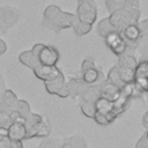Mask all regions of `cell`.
<instances>
[{"mask_svg":"<svg viewBox=\"0 0 148 148\" xmlns=\"http://www.w3.org/2000/svg\"><path fill=\"white\" fill-rule=\"evenodd\" d=\"M76 20V15L67 12H62L58 6L50 5L43 12L42 24L56 32H59L62 29L72 28Z\"/></svg>","mask_w":148,"mask_h":148,"instance_id":"1","label":"cell"},{"mask_svg":"<svg viewBox=\"0 0 148 148\" xmlns=\"http://www.w3.org/2000/svg\"><path fill=\"white\" fill-rule=\"evenodd\" d=\"M140 17L139 1L138 0H127L125 6L110 15L109 20L117 32L121 34L123 30L132 24H138Z\"/></svg>","mask_w":148,"mask_h":148,"instance_id":"2","label":"cell"},{"mask_svg":"<svg viewBox=\"0 0 148 148\" xmlns=\"http://www.w3.org/2000/svg\"><path fill=\"white\" fill-rule=\"evenodd\" d=\"M36 57L39 65L43 66H56L59 60V52L54 46L37 43L30 50Z\"/></svg>","mask_w":148,"mask_h":148,"instance_id":"3","label":"cell"},{"mask_svg":"<svg viewBox=\"0 0 148 148\" xmlns=\"http://www.w3.org/2000/svg\"><path fill=\"white\" fill-rule=\"evenodd\" d=\"M22 17V13L18 8L9 5L0 7V32H6L13 28Z\"/></svg>","mask_w":148,"mask_h":148,"instance_id":"4","label":"cell"},{"mask_svg":"<svg viewBox=\"0 0 148 148\" xmlns=\"http://www.w3.org/2000/svg\"><path fill=\"white\" fill-rule=\"evenodd\" d=\"M76 17L88 24H92L97 16V7L95 0H77Z\"/></svg>","mask_w":148,"mask_h":148,"instance_id":"5","label":"cell"},{"mask_svg":"<svg viewBox=\"0 0 148 148\" xmlns=\"http://www.w3.org/2000/svg\"><path fill=\"white\" fill-rule=\"evenodd\" d=\"M96 83L98 84V88H99V97L101 98H104V99H108L110 102H113L119 97L120 88L114 86V84H111V83L106 82L105 77L103 76V74H101V76H99V79L97 80Z\"/></svg>","mask_w":148,"mask_h":148,"instance_id":"6","label":"cell"},{"mask_svg":"<svg viewBox=\"0 0 148 148\" xmlns=\"http://www.w3.org/2000/svg\"><path fill=\"white\" fill-rule=\"evenodd\" d=\"M27 130V140L29 139H34V138H40V139H45L49 136L50 132H51V126L50 123L47 120V118L45 116H43L42 120L39 123H37L36 125L25 128Z\"/></svg>","mask_w":148,"mask_h":148,"instance_id":"7","label":"cell"},{"mask_svg":"<svg viewBox=\"0 0 148 148\" xmlns=\"http://www.w3.org/2000/svg\"><path fill=\"white\" fill-rule=\"evenodd\" d=\"M105 43L106 45L111 49V51L118 56V57H121L123 54H125V51L127 49V44L126 42L124 40V38L121 37V34L119 32H113L109 36H106L105 38Z\"/></svg>","mask_w":148,"mask_h":148,"instance_id":"8","label":"cell"},{"mask_svg":"<svg viewBox=\"0 0 148 148\" xmlns=\"http://www.w3.org/2000/svg\"><path fill=\"white\" fill-rule=\"evenodd\" d=\"M32 72L37 79H39L44 82L51 81L61 74V71L57 66H43V65L36 66L32 69Z\"/></svg>","mask_w":148,"mask_h":148,"instance_id":"9","label":"cell"},{"mask_svg":"<svg viewBox=\"0 0 148 148\" xmlns=\"http://www.w3.org/2000/svg\"><path fill=\"white\" fill-rule=\"evenodd\" d=\"M6 135L13 140V141H20L27 140V130L23 121H14L10 124V126L6 130Z\"/></svg>","mask_w":148,"mask_h":148,"instance_id":"10","label":"cell"},{"mask_svg":"<svg viewBox=\"0 0 148 148\" xmlns=\"http://www.w3.org/2000/svg\"><path fill=\"white\" fill-rule=\"evenodd\" d=\"M67 83L68 87V91H69V96H72L73 98H80L83 92L89 88V84H87L82 77H72Z\"/></svg>","mask_w":148,"mask_h":148,"instance_id":"11","label":"cell"},{"mask_svg":"<svg viewBox=\"0 0 148 148\" xmlns=\"http://www.w3.org/2000/svg\"><path fill=\"white\" fill-rule=\"evenodd\" d=\"M95 113L105 116L110 121V124L116 119L114 114L112 113V102L101 97L95 102Z\"/></svg>","mask_w":148,"mask_h":148,"instance_id":"12","label":"cell"},{"mask_svg":"<svg viewBox=\"0 0 148 148\" xmlns=\"http://www.w3.org/2000/svg\"><path fill=\"white\" fill-rule=\"evenodd\" d=\"M0 102L5 105L7 111H14L16 108V104L18 102V98L16 94L10 89H3L0 92Z\"/></svg>","mask_w":148,"mask_h":148,"instance_id":"13","label":"cell"},{"mask_svg":"<svg viewBox=\"0 0 148 148\" xmlns=\"http://www.w3.org/2000/svg\"><path fill=\"white\" fill-rule=\"evenodd\" d=\"M121 37L124 38V40L126 43H135V42L140 40L141 35H140V30H139L138 25L132 24V25L126 27L121 32Z\"/></svg>","mask_w":148,"mask_h":148,"instance_id":"14","label":"cell"},{"mask_svg":"<svg viewBox=\"0 0 148 148\" xmlns=\"http://www.w3.org/2000/svg\"><path fill=\"white\" fill-rule=\"evenodd\" d=\"M130 104V98L124 96V95H119V97L112 102V113L114 114V117L117 118L118 116H120L124 111H126L127 106Z\"/></svg>","mask_w":148,"mask_h":148,"instance_id":"15","label":"cell"},{"mask_svg":"<svg viewBox=\"0 0 148 148\" xmlns=\"http://www.w3.org/2000/svg\"><path fill=\"white\" fill-rule=\"evenodd\" d=\"M65 83V76L64 74L61 73L58 77L51 80V81H47V82H44L45 84V89L49 94L51 95H57V92L60 90V88L62 87V84Z\"/></svg>","mask_w":148,"mask_h":148,"instance_id":"16","label":"cell"},{"mask_svg":"<svg viewBox=\"0 0 148 148\" xmlns=\"http://www.w3.org/2000/svg\"><path fill=\"white\" fill-rule=\"evenodd\" d=\"M18 61H20L22 65H24L25 67L31 68V69H34L36 66L39 65L38 61H37V59H36V57L32 54V52H31L30 50L21 52V53L18 54Z\"/></svg>","mask_w":148,"mask_h":148,"instance_id":"17","label":"cell"},{"mask_svg":"<svg viewBox=\"0 0 148 148\" xmlns=\"http://www.w3.org/2000/svg\"><path fill=\"white\" fill-rule=\"evenodd\" d=\"M99 98V88H98V84L95 83L92 86H89V88L83 92V95L80 97L81 101H84V102H92L95 103L97 99Z\"/></svg>","mask_w":148,"mask_h":148,"instance_id":"18","label":"cell"},{"mask_svg":"<svg viewBox=\"0 0 148 148\" xmlns=\"http://www.w3.org/2000/svg\"><path fill=\"white\" fill-rule=\"evenodd\" d=\"M117 68H118V73H119V77L121 80V82L125 84V83H133L134 82V71L133 68H130V67H125V66H119L117 65Z\"/></svg>","mask_w":148,"mask_h":148,"instance_id":"19","label":"cell"},{"mask_svg":"<svg viewBox=\"0 0 148 148\" xmlns=\"http://www.w3.org/2000/svg\"><path fill=\"white\" fill-rule=\"evenodd\" d=\"M97 31H98V34H99L102 37H104V38H105L106 36L113 34V32H117L116 29L113 28V25L111 24L109 17L103 18V20L98 23V25H97Z\"/></svg>","mask_w":148,"mask_h":148,"instance_id":"20","label":"cell"},{"mask_svg":"<svg viewBox=\"0 0 148 148\" xmlns=\"http://www.w3.org/2000/svg\"><path fill=\"white\" fill-rule=\"evenodd\" d=\"M14 111L16 112V114H17L23 121H24V119L32 112L31 109H30L29 103H28L27 101H24V99H18V102H17L16 108H15Z\"/></svg>","mask_w":148,"mask_h":148,"instance_id":"21","label":"cell"},{"mask_svg":"<svg viewBox=\"0 0 148 148\" xmlns=\"http://www.w3.org/2000/svg\"><path fill=\"white\" fill-rule=\"evenodd\" d=\"M101 74H102V73H101L99 71H97V69L94 67V68H90V69L83 72L81 77H82V80H83L87 84L92 86V84H95V83L97 82V80L99 79Z\"/></svg>","mask_w":148,"mask_h":148,"instance_id":"22","label":"cell"},{"mask_svg":"<svg viewBox=\"0 0 148 148\" xmlns=\"http://www.w3.org/2000/svg\"><path fill=\"white\" fill-rule=\"evenodd\" d=\"M91 25L92 24H88V23H84L82 21H80L77 17L73 24V29H74V32L76 36H83L86 34H88L90 30H91Z\"/></svg>","mask_w":148,"mask_h":148,"instance_id":"23","label":"cell"},{"mask_svg":"<svg viewBox=\"0 0 148 148\" xmlns=\"http://www.w3.org/2000/svg\"><path fill=\"white\" fill-rule=\"evenodd\" d=\"M105 81L109 82V83H111V84H114V86H117V87H119V88H121V87L124 86V83L121 82V80H120V77H119L118 68H117L116 65L109 71V74H108V76L105 77Z\"/></svg>","mask_w":148,"mask_h":148,"instance_id":"24","label":"cell"},{"mask_svg":"<svg viewBox=\"0 0 148 148\" xmlns=\"http://www.w3.org/2000/svg\"><path fill=\"white\" fill-rule=\"evenodd\" d=\"M0 148H23V143L20 141L10 140L5 133L0 134Z\"/></svg>","mask_w":148,"mask_h":148,"instance_id":"25","label":"cell"},{"mask_svg":"<svg viewBox=\"0 0 148 148\" xmlns=\"http://www.w3.org/2000/svg\"><path fill=\"white\" fill-rule=\"evenodd\" d=\"M117 65L119 66H125V67H130L135 69L136 65H138V60L135 59V57H133L132 54H123L119 59V61L117 62Z\"/></svg>","mask_w":148,"mask_h":148,"instance_id":"26","label":"cell"},{"mask_svg":"<svg viewBox=\"0 0 148 148\" xmlns=\"http://www.w3.org/2000/svg\"><path fill=\"white\" fill-rule=\"evenodd\" d=\"M80 109L82 113L88 118H94L95 114V103L92 102H84L80 99Z\"/></svg>","mask_w":148,"mask_h":148,"instance_id":"27","label":"cell"},{"mask_svg":"<svg viewBox=\"0 0 148 148\" xmlns=\"http://www.w3.org/2000/svg\"><path fill=\"white\" fill-rule=\"evenodd\" d=\"M64 141L68 142L72 148H87L86 140L80 135H74V136H71V138H66V139H64Z\"/></svg>","mask_w":148,"mask_h":148,"instance_id":"28","label":"cell"},{"mask_svg":"<svg viewBox=\"0 0 148 148\" xmlns=\"http://www.w3.org/2000/svg\"><path fill=\"white\" fill-rule=\"evenodd\" d=\"M127 0H105V5L108 10L110 12V14H113L114 12L121 9Z\"/></svg>","mask_w":148,"mask_h":148,"instance_id":"29","label":"cell"},{"mask_svg":"<svg viewBox=\"0 0 148 148\" xmlns=\"http://www.w3.org/2000/svg\"><path fill=\"white\" fill-rule=\"evenodd\" d=\"M14 123L13 120V117H12V113L9 111H3V112H0V130H7L10 124Z\"/></svg>","mask_w":148,"mask_h":148,"instance_id":"30","label":"cell"},{"mask_svg":"<svg viewBox=\"0 0 148 148\" xmlns=\"http://www.w3.org/2000/svg\"><path fill=\"white\" fill-rule=\"evenodd\" d=\"M138 28L140 30V35H141V39L140 40H148V18L138 22Z\"/></svg>","mask_w":148,"mask_h":148,"instance_id":"31","label":"cell"},{"mask_svg":"<svg viewBox=\"0 0 148 148\" xmlns=\"http://www.w3.org/2000/svg\"><path fill=\"white\" fill-rule=\"evenodd\" d=\"M38 148H60V145L54 139H44L39 143Z\"/></svg>","mask_w":148,"mask_h":148,"instance_id":"32","label":"cell"},{"mask_svg":"<svg viewBox=\"0 0 148 148\" xmlns=\"http://www.w3.org/2000/svg\"><path fill=\"white\" fill-rule=\"evenodd\" d=\"M140 52H141V61H148V40H142Z\"/></svg>","mask_w":148,"mask_h":148,"instance_id":"33","label":"cell"},{"mask_svg":"<svg viewBox=\"0 0 148 148\" xmlns=\"http://www.w3.org/2000/svg\"><path fill=\"white\" fill-rule=\"evenodd\" d=\"M94 67H95L94 61H92L90 58H87L86 60H83V62H82V65H81V72L83 73V72H86V71H88V69H90V68H94Z\"/></svg>","mask_w":148,"mask_h":148,"instance_id":"34","label":"cell"},{"mask_svg":"<svg viewBox=\"0 0 148 148\" xmlns=\"http://www.w3.org/2000/svg\"><path fill=\"white\" fill-rule=\"evenodd\" d=\"M135 148H148V138H147L146 133L139 139V141L135 145Z\"/></svg>","mask_w":148,"mask_h":148,"instance_id":"35","label":"cell"},{"mask_svg":"<svg viewBox=\"0 0 148 148\" xmlns=\"http://www.w3.org/2000/svg\"><path fill=\"white\" fill-rule=\"evenodd\" d=\"M57 95H58L59 97H61V98H66V97L69 96V91H68V87H67V83H66V82L62 84V87H61L60 90L57 92Z\"/></svg>","mask_w":148,"mask_h":148,"instance_id":"36","label":"cell"},{"mask_svg":"<svg viewBox=\"0 0 148 148\" xmlns=\"http://www.w3.org/2000/svg\"><path fill=\"white\" fill-rule=\"evenodd\" d=\"M7 49H8L7 43H6V42H5L2 38H0V56L5 54V53L7 52Z\"/></svg>","mask_w":148,"mask_h":148,"instance_id":"37","label":"cell"},{"mask_svg":"<svg viewBox=\"0 0 148 148\" xmlns=\"http://www.w3.org/2000/svg\"><path fill=\"white\" fill-rule=\"evenodd\" d=\"M3 89H6V82H5L3 75H2L1 72H0V92H1Z\"/></svg>","mask_w":148,"mask_h":148,"instance_id":"38","label":"cell"},{"mask_svg":"<svg viewBox=\"0 0 148 148\" xmlns=\"http://www.w3.org/2000/svg\"><path fill=\"white\" fill-rule=\"evenodd\" d=\"M142 124H143V126L148 130V111L143 114V117H142Z\"/></svg>","mask_w":148,"mask_h":148,"instance_id":"39","label":"cell"},{"mask_svg":"<svg viewBox=\"0 0 148 148\" xmlns=\"http://www.w3.org/2000/svg\"><path fill=\"white\" fill-rule=\"evenodd\" d=\"M60 148H72V147L69 146V143H68V142L62 141V145H60Z\"/></svg>","mask_w":148,"mask_h":148,"instance_id":"40","label":"cell"},{"mask_svg":"<svg viewBox=\"0 0 148 148\" xmlns=\"http://www.w3.org/2000/svg\"><path fill=\"white\" fill-rule=\"evenodd\" d=\"M3 111H7V109H6V108H5V105L0 102V112H3Z\"/></svg>","mask_w":148,"mask_h":148,"instance_id":"41","label":"cell"},{"mask_svg":"<svg viewBox=\"0 0 148 148\" xmlns=\"http://www.w3.org/2000/svg\"><path fill=\"white\" fill-rule=\"evenodd\" d=\"M146 135H147V138H148V130H147V132H146Z\"/></svg>","mask_w":148,"mask_h":148,"instance_id":"42","label":"cell"},{"mask_svg":"<svg viewBox=\"0 0 148 148\" xmlns=\"http://www.w3.org/2000/svg\"><path fill=\"white\" fill-rule=\"evenodd\" d=\"M147 76H148V66H147Z\"/></svg>","mask_w":148,"mask_h":148,"instance_id":"43","label":"cell"}]
</instances>
